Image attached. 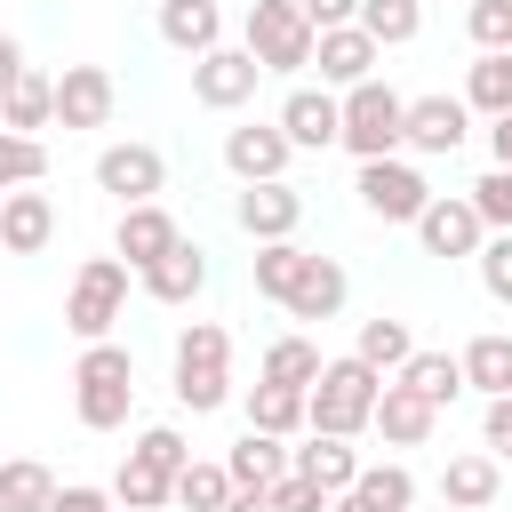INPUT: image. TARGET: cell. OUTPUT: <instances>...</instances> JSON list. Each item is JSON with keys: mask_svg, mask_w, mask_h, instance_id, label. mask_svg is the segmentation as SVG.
<instances>
[{"mask_svg": "<svg viewBox=\"0 0 512 512\" xmlns=\"http://www.w3.org/2000/svg\"><path fill=\"white\" fill-rule=\"evenodd\" d=\"M384 384H392V376H376L360 352L328 360V368H320V384H312L304 432H328V440H360V432L376 424V400H384Z\"/></svg>", "mask_w": 512, "mask_h": 512, "instance_id": "cell-1", "label": "cell"}, {"mask_svg": "<svg viewBox=\"0 0 512 512\" xmlns=\"http://www.w3.org/2000/svg\"><path fill=\"white\" fill-rule=\"evenodd\" d=\"M128 408H136V360H128V344H80V360H72V416L88 432H120Z\"/></svg>", "mask_w": 512, "mask_h": 512, "instance_id": "cell-2", "label": "cell"}, {"mask_svg": "<svg viewBox=\"0 0 512 512\" xmlns=\"http://www.w3.org/2000/svg\"><path fill=\"white\" fill-rule=\"evenodd\" d=\"M176 400H184L192 416H216V408L232 400V336H224L216 320H192V328L176 336Z\"/></svg>", "mask_w": 512, "mask_h": 512, "instance_id": "cell-3", "label": "cell"}, {"mask_svg": "<svg viewBox=\"0 0 512 512\" xmlns=\"http://www.w3.org/2000/svg\"><path fill=\"white\" fill-rule=\"evenodd\" d=\"M128 312V264L120 256H88L64 288V328L80 344H112V320Z\"/></svg>", "mask_w": 512, "mask_h": 512, "instance_id": "cell-4", "label": "cell"}, {"mask_svg": "<svg viewBox=\"0 0 512 512\" xmlns=\"http://www.w3.org/2000/svg\"><path fill=\"white\" fill-rule=\"evenodd\" d=\"M408 136V96L384 88V80H360L344 88V152L352 160H392Z\"/></svg>", "mask_w": 512, "mask_h": 512, "instance_id": "cell-5", "label": "cell"}, {"mask_svg": "<svg viewBox=\"0 0 512 512\" xmlns=\"http://www.w3.org/2000/svg\"><path fill=\"white\" fill-rule=\"evenodd\" d=\"M248 40V56L264 64V72H304L312 64V48H320V32L304 24V8L296 0H248V24H240Z\"/></svg>", "mask_w": 512, "mask_h": 512, "instance_id": "cell-6", "label": "cell"}, {"mask_svg": "<svg viewBox=\"0 0 512 512\" xmlns=\"http://www.w3.org/2000/svg\"><path fill=\"white\" fill-rule=\"evenodd\" d=\"M352 192H360V208H368L376 224H416V216L440 200V192L424 184V168L400 160V152H392V160H360V184H352Z\"/></svg>", "mask_w": 512, "mask_h": 512, "instance_id": "cell-7", "label": "cell"}, {"mask_svg": "<svg viewBox=\"0 0 512 512\" xmlns=\"http://www.w3.org/2000/svg\"><path fill=\"white\" fill-rule=\"evenodd\" d=\"M464 136H472V104L464 96H448V88H432V96H408V152H424V160H448V152H464Z\"/></svg>", "mask_w": 512, "mask_h": 512, "instance_id": "cell-8", "label": "cell"}, {"mask_svg": "<svg viewBox=\"0 0 512 512\" xmlns=\"http://www.w3.org/2000/svg\"><path fill=\"white\" fill-rule=\"evenodd\" d=\"M160 184H168V160H160V144H104V152H96V192H112L120 208H144V200H160Z\"/></svg>", "mask_w": 512, "mask_h": 512, "instance_id": "cell-9", "label": "cell"}, {"mask_svg": "<svg viewBox=\"0 0 512 512\" xmlns=\"http://www.w3.org/2000/svg\"><path fill=\"white\" fill-rule=\"evenodd\" d=\"M256 80H264V64H256L248 48H208V56L192 64V104H208V112H240V104L256 96Z\"/></svg>", "mask_w": 512, "mask_h": 512, "instance_id": "cell-10", "label": "cell"}, {"mask_svg": "<svg viewBox=\"0 0 512 512\" xmlns=\"http://www.w3.org/2000/svg\"><path fill=\"white\" fill-rule=\"evenodd\" d=\"M280 136H288L296 152L344 144V96H336V88H288V96H280Z\"/></svg>", "mask_w": 512, "mask_h": 512, "instance_id": "cell-11", "label": "cell"}, {"mask_svg": "<svg viewBox=\"0 0 512 512\" xmlns=\"http://www.w3.org/2000/svg\"><path fill=\"white\" fill-rule=\"evenodd\" d=\"M296 160V144L280 136V120H248V128H224V168L240 184H280Z\"/></svg>", "mask_w": 512, "mask_h": 512, "instance_id": "cell-12", "label": "cell"}, {"mask_svg": "<svg viewBox=\"0 0 512 512\" xmlns=\"http://www.w3.org/2000/svg\"><path fill=\"white\" fill-rule=\"evenodd\" d=\"M232 224L264 248V240H296V224H304V192L280 176V184H240V200H232Z\"/></svg>", "mask_w": 512, "mask_h": 512, "instance_id": "cell-13", "label": "cell"}, {"mask_svg": "<svg viewBox=\"0 0 512 512\" xmlns=\"http://www.w3.org/2000/svg\"><path fill=\"white\" fill-rule=\"evenodd\" d=\"M112 104H120V88H112L104 64H64L56 72V128H104Z\"/></svg>", "mask_w": 512, "mask_h": 512, "instance_id": "cell-14", "label": "cell"}, {"mask_svg": "<svg viewBox=\"0 0 512 512\" xmlns=\"http://www.w3.org/2000/svg\"><path fill=\"white\" fill-rule=\"evenodd\" d=\"M184 232H176V216L160 208V200H144V208H120V224H112V256L128 264V272H152L168 248H176Z\"/></svg>", "mask_w": 512, "mask_h": 512, "instance_id": "cell-15", "label": "cell"}, {"mask_svg": "<svg viewBox=\"0 0 512 512\" xmlns=\"http://www.w3.org/2000/svg\"><path fill=\"white\" fill-rule=\"evenodd\" d=\"M416 240H424V256H480L488 248V224H480V208L472 200H432L424 216H416Z\"/></svg>", "mask_w": 512, "mask_h": 512, "instance_id": "cell-16", "label": "cell"}, {"mask_svg": "<svg viewBox=\"0 0 512 512\" xmlns=\"http://www.w3.org/2000/svg\"><path fill=\"white\" fill-rule=\"evenodd\" d=\"M376 40L360 32V24H336V32H320V48H312V64H320V88H360V80H376Z\"/></svg>", "mask_w": 512, "mask_h": 512, "instance_id": "cell-17", "label": "cell"}, {"mask_svg": "<svg viewBox=\"0 0 512 512\" xmlns=\"http://www.w3.org/2000/svg\"><path fill=\"white\" fill-rule=\"evenodd\" d=\"M48 240H56V200H48L40 184L8 192V200H0V248H8V256H40Z\"/></svg>", "mask_w": 512, "mask_h": 512, "instance_id": "cell-18", "label": "cell"}, {"mask_svg": "<svg viewBox=\"0 0 512 512\" xmlns=\"http://www.w3.org/2000/svg\"><path fill=\"white\" fill-rule=\"evenodd\" d=\"M376 432H384V448H424V440L440 432V408L392 376V384H384V400H376Z\"/></svg>", "mask_w": 512, "mask_h": 512, "instance_id": "cell-19", "label": "cell"}, {"mask_svg": "<svg viewBox=\"0 0 512 512\" xmlns=\"http://www.w3.org/2000/svg\"><path fill=\"white\" fill-rule=\"evenodd\" d=\"M160 40L200 64L208 48H224V8L216 0H160Z\"/></svg>", "mask_w": 512, "mask_h": 512, "instance_id": "cell-20", "label": "cell"}, {"mask_svg": "<svg viewBox=\"0 0 512 512\" xmlns=\"http://www.w3.org/2000/svg\"><path fill=\"white\" fill-rule=\"evenodd\" d=\"M136 280H144L152 304H192V296L208 288V248H200V240H176V248H168L152 272H136Z\"/></svg>", "mask_w": 512, "mask_h": 512, "instance_id": "cell-21", "label": "cell"}, {"mask_svg": "<svg viewBox=\"0 0 512 512\" xmlns=\"http://www.w3.org/2000/svg\"><path fill=\"white\" fill-rule=\"evenodd\" d=\"M288 472H304L320 496H344V488L360 480V448H352V440H328V432H312L304 448H288Z\"/></svg>", "mask_w": 512, "mask_h": 512, "instance_id": "cell-22", "label": "cell"}, {"mask_svg": "<svg viewBox=\"0 0 512 512\" xmlns=\"http://www.w3.org/2000/svg\"><path fill=\"white\" fill-rule=\"evenodd\" d=\"M496 496H504V464H496L488 448L448 456V472H440V504H456V512H488Z\"/></svg>", "mask_w": 512, "mask_h": 512, "instance_id": "cell-23", "label": "cell"}, {"mask_svg": "<svg viewBox=\"0 0 512 512\" xmlns=\"http://www.w3.org/2000/svg\"><path fill=\"white\" fill-rule=\"evenodd\" d=\"M344 296H352L344 264H336V256H312V264H304V280H296V296H288L280 312H288V320H336V312H344Z\"/></svg>", "mask_w": 512, "mask_h": 512, "instance_id": "cell-24", "label": "cell"}, {"mask_svg": "<svg viewBox=\"0 0 512 512\" xmlns=\"http://www.w3.org/2000/svg\"><path fill=\"white\" fill-rule=\"evenodd\" d=\"M0 128H8V136L56 128V72H32V64H24V80L0 96Z\"/></svg>", "mask_w": 512, "mask_h": 512, "instance_id": "cell-25", "label": "cell"}, {"mask_svg": "<svg viewBox=\"0 0 512 512\" xmlns=\"http://www.w3.org/2000/svg\"><path fill=\"white\" fill-rule=\"evenodd\" d=\"M456 360H464V392H480V400H504V392H512V336H504V328L472 336Z\"/></svg>", "mask_w": 512, "mask_h": 512, "instance_id": "cell-26", "label": "cell"}, {"mask_svg": "<svg viewBox=\"0 0 512 512\" xmlns=\"http://www.w3.org/2000/svg\"><path fill=\"white\" fill-rule=\"evenodd\" d=\"M224 472H232V488H272L280 472H288V440H272V432H240L232 440V456H224Z\"/></svg>", "mask_w": 512, "mask_h": 512, "instance_id": "cell-27", "label": "cell"}, {"mask_svg": "<svg viewBox=\"0 0 512 512\" xmlns=\"http://www.w3.org/2000/svg\"><path fill=\"white\" fill-rule=\"evenodd\" d=\"M304 264H312L304 240H264V248H256V296H264V304H288L296 280H304Z\"/></svg>", "mask_w": 512, "mask_h": 512, "instance_id": "cell-28", "label": "cell"}, {"mask_svg": "<svg viewBox=\"0 0 512 512\" xmlns=\"http://www.w3.org/2000/svg\"><path fill=\"white\" fill-rule=\"evenodd\" d=\"M320 368H328V360H320V344H312V336H280V344L264 352L256 384H288V392H312V384H320Z\"/></svg>", "mask_w": 512, "mask_h": 512, "instance_id": "cell-29", "label": "cell"}, {"mask_svg": "<svg viewBox=\"0 0 512 512\" xmlns=\"http://www.w3.org/2000/svg\"><path fill=\"white\" fill-rule=\"evenodd\" d=\"M0 504L8 512H56V472L40 456H8L0 464Z\"/></svg>", "mask_w": 512, "mask_h": 512, "instance_id": "cell-30", "label": "cell"}, {"mask_svg": "<svg viewBox=\"0 0 512 512\" xmlns=\"http://www.w3.org/2000/svg\"><path fill=\"white\" fill-rule=\"evenodd\" d=\"M352 352H360L376 376H400V368L416 360V336H408V320H384V312H376V320H360V344H352Z\"/></svg>", "mask_w": 512, "mask_h": 512, "instance_id": "cell-31", "label": "cell"}, {"mask_svg": "<svg viewBox=\"0 0 512 512\" xmlns=\"http://www.w3.org/2000/svg\"><path fill=\"white\" fill-rule=\"evenodd\" d=\"M304 408H312V392L256 384V392H248V432H272V440H288V432H304Z\"/></svg>", "mask_w": 512, "mask_h": 512, "instance_id": "cell-32", "label": "cell"}, {"mask_svg": "<svg viewBox=\"0 0 512 512\" xmlns=\"http://www.w3.org/2000/svg\"><path fill=\"white\" fill-rule=\"evenodd\" d=\"M464 104H472V112H488V120H504V112H512V48L472 56V72H464Z\"/></svg>", "mask_w": 512, "mask_h": 512, "instance_id": "cell-33", "label": "cell"}, {"mask_svg": "<svg viewBox=\"0 0 512 512\" xmlns=\"http://www.w3.org/2000/svg\"><path fill=\"white\" fill-rule=\"evenodd\" d=\"M112 504H128V512H168V504H176V480H168L160 464L128 456V464H120V480H112Z\"/></svg>", "mask_w": 512, "mask_h": 512, "instance_id": "cell-34", "label": "cell"}, {"mask_svg": "<svg viewBox=\"0 0 512 512\" xmlns=\"http://www.w3.org/2000/svg\"><path fill=\"white\" fill-rule=\"evenodd\" d=\"M400 384H408V392H424L432 408H448V400L464 392V360H456V352H416V360L400 368Z\"/></svg>", "mask_w": 512, "mask_h": 512, "instance_id": "cell-35", "label": "cell"}, {"mask_svg": "<svg viewBox=\"0 0 512 512\" xmlns=\"http://www.w3.org/2000/svg\"><path fill=\"white\" fill-rule=\"evenodd\" d=\"M360 32L376 48H400V40L424 32V0H360Z\"/></svg>", "mask_w": 512, "mask_h": 512, "instance_id": "cell-36", "label": "cell"}, {"mask_svg": "<svg viewBox=\"0 0 512 512\" xmlns=\"http://www.w3.org/2000/svg\"><path fill=\"white\" fill-rule=\"evenodd\" d=\"M176 504H184V512H224V504H232V472L192 456V464L176 472Z\"/></svg>", "mask_w": 512, "mask_h": 512, "instance_id": "cell-37", "label": "cell"}, {"mask_svg": "<svg viewBox=\"0 0 512 512\" xmlns=\"http://www.w3.org/2000/svg\"><path fill=\"white\" fill-rule=\"evenodd\" d=\"M376 512H416V472L408 464H360V480H352Z\"/></svg>", "mask_w": 512, "mask_h": 512, "instance_id": "cell-38", "label": "cell"}, {"mask_svg": "<svg viewBox=\"0 0 512 512\" xmlns=\"http://www.w3.org/2000/svg\"><path fill=\"white\" fill-rule=\"evenodd\" d=\"M40 176H48V144H40V136H8V128H0V200H8V192H24V184H40Z\"/></svg>", "mask_w": 512, "mask_h": 512, "instance_id": "cell-39", "label": "cell"}, {"mask_svg": "<svg viewBox=\"0 0 512 512\" xmlns=\"http://www.w3.org/2000/svg\"><path fill=\"white\" fill-rule=\"evenodd\" d=\"M464 32H472V48H480V56L512 48V0H472V8H464Z\"/></svg>", "mask_w": 512, "mask_h": 512, "instance_id": "cell-40", "label": "cell"}, {"mask_svg": "<svg viewBox=\"0 0 512 512\" xmlns=\"http://www.w3.org/2000/svg\"><path fill=\"white\" fill-rule=\"evenodd\" d=\"M128 456H144V464H160V472H168V480H176V472H184V464H192V448H184V432H176V424H144V432H136V448H128Z\"/></svg>", "mask_w": 512, "mask_h": 512, "instance_id": "cell-41", "label": "cell"}, {"mask_svg": "<svg viewBox=\"0 0 512 512\" xmlns=\"http://www.w3.org/2000/svg\"><path fill=\"white\" fill-rule=\"evenodd\" d=\"M464 200L480 208V224H488V232H512V168H488Z\"/></svg>", "mask_w": 512, "mask_h": 512, "instance_id": "cell-42", "label": "cell"}, {"mask_svg": "<svg viewBox=\"0 0 512 512\" xmlns=\"http://www.w3.org/2000/svg\"><path fill=\"white\" fill-rule=\"evenodd\" d=\"M472 264H480V288H488L496 304H512V232H488V248H480Z\"/></svg>", "mask_w": 512, "mask_h": 512, "instance_id": "cell-43", "label": "cell"}, {"mask_svg": "<svg viewBox=\"0 0 512 512\" xmlns=\"http://www.w3.org/2000/svg\"><path fill=\"white\" fill-rule=\"evenodd\" d=\"M264 504H272V512H328V496H320L304 472H280V480L264 488Z\"/></svg>", "mask_w": 512, "mask_h": 512, "instance_id": "cell-44", "label": "cell"}, {"mask_svg": "<svg viewBox=\"0 0 512 512\" xmlns=\"http://www.w3.org/2000/svg\"><path fill=\"white\" fill-rule=\"evenodd\" d=\"M480 448H488V456H512V392L488 400V416H480Z\"/></svg>", "mask_w": 512, "mask_h": 512, "instance_id": "cell-45", "label": "cell"}, {"mask_svg": "<svg viewBox=\"0 0 512 512\" xmlns=\"http://www.w3.org/2000/svg\"><path fill=\"white\" fill-rule=\"evenodd\" d=\"M56 512H120V504H112V488H96V480H72V488H56Z\"/></svg>", "mask_w": 512, "mask_h": 512, "instance_id": "cell-46", "label": "cell"}, {"mask_svg": "<svg viewBox=\"0 0 512 512\" xmlns=\"http://www.w3.org/2000/svg\"><path fill=\"white\" fill-rule=\"evenodd\" d=\"M312 32H336V24H360V0H296Z\"/></svg>", "mask_w": 512, "mask_h": 512, "instance_id": "cell-47", "label": "cell"}, {"mask_svg": "<svg viewBox=\"0 0 512 512\" xmlns=\"http://www.w3.org/2000/svg\"><path fill=\"white\" fill-rule=\"evenodd\" d=\"M16 80H24V40H16V32H0V96H8Z\"/></svg>", "mask_w": 512, "mask_h": 512, "instance_id": "cell-48", "label": "cell"}, {"mask_svg": "<svg viewBox=\"0 0 512 512\" xmlns=\"http://www.w3.org/2000/svg\"><path fill=\"white\" fill-rule=\"evenodd\" d=\"M488 152H496V168H512V112L488 120Z\"/></svg>", "mask_w": 512, "mask_h": 512, "instance_id": "cell-49", "label": "cell"}, {"mask_svg": "<svg viewBox=\"0 0 512 512\" xmlns=\"http://www.w3.org/2000/svg\"><path fill=\"white\" fill-rule=\"evenodd\" d=\"M224 512H272V504H264L256 488H232V504H224Z\"/></svg>", "mask_w": 512, "mask_h": 512, "instance_id": "cell-50", "label": "cell"}, {"mask_svg": "<svg viewBox=\"0 0 512 512\" xmlns=\"http://www.w3.org/2000/svg\"><path fill=\"white\" fill-rule=\"evenodd\" d=\"M328 512H376V504H368L360 488H344V496H328Z\"/></svg>", "mask_w": 512, "mask_h": 512, "instance_id": "cell-51", "label": "cell"}, {"mask_svg": "<svg viewBox=\"0 0 512 512\" xmlns=\"http://www.w3.org/2000/svg\"><path fill=\"white\" fill-rule=\"evenodd\" d=\"M120 512H128V504H120Z\"/></svg>", "mask_w": 512, "mask_h": 512, "instance_id": "cell-52", "label": "cell"}, {"mask_svg": "<svg viewBox=\"0 0 512 512\" xmlns=\"http://www.w3.org/2000/svg\"><path fill=\"white\" fill-rule=\"evenodd\" d=\"M464 8H472V0H464Z\"/></svg>", "mask_w": 512, "mask_h": 512, "instance_id": "cell-53", "label": "cell"}, {"mask_svg": "<svg viewBox=\"0 0 512 512\" xmlns=\"http://www.w3.org/2000/svg\"><path fill=\"white\" fill-rule=\"evenodd\" d=\"M0 512H8V504H0Z\"/></svg>", "mask_w": 512, "mask_h": 512, "instance_id": "cell-54", "label": "cell"}]
</instances>
